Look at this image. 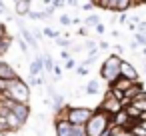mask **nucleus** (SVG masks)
Listing matches in <instances>:
<instances>
[{
  "label": "nucleus",
  "instance_id": "nucleus-1",
  "mask_svg": "<svg viewBox=\"0 0 146 136\" xmlns=\"http://www.w3.org/2000/svg\"><path fill=\"white\" fill-rule=\"evenodd\" d=\"M2 96L8 98V100H12V102H18V104H28V102H30V86H28L22 78L10 80L8 90H6Z\"/></svg>",
  "mask_w": 146,
  "mask_h": 136
},
{
  "label": "nucleus",
  "instance_id": "nucleus-2",
  "mask_svg": "<svg viewBox=\"0 0 146 136\" xmlns=\"http://www.w3.org/2000/svg\"><path fill=\"white\" fill-rule=\"evenodd\" d=\"M110 128V116H106L100 110H94L92 118L86 122V136H104Z\"/></svg>",
  "mask_w": 146,
  "mask_h": 136
},
{
  "label": "nucleus",
  "instance_id": "nucleus-3",
  "mask_svg": "<svg viewBox=\"0 0 146 136\" xmlns=\"http://www.w3.org/2000/svg\"><path fill=\"white\" fill-rule=\"evenodd\" d=\"M94 110L88 106H68V116L66 120L72 126H86V122L92 118Z\"/></svg>",
  "mask_w": 146,
  "mask_h": 136
},
{
  "label": "nucleus",
  "instance_id": "nucleus-4",
  "mask_svg": "<svg viewBox=\"0 0 146 136\" xmlns=\"http://www.w3.org/2000/svg\"><path fill=\"white\" fill-rule=\"evenodd\" d=\"M96 110H100V112H104L106 116H110V118H112V116H116L120 110H124V106H122V104H120V102L110 94V90H106V94H104V98H102V102L98 104V108H96Z\"/></svg>",
  "mask_w": 146,
  "mask_h": 136
},
{
  "label": "nucleus",
  "instance_id": "nucleus-5",
  "mask_svg": "<svg viewBox=\"0 0 146 136\" xmlns=\"http://www.w3.org/2000/svg\"><path fill=\"white\" fill-rule=\"evenodd\" d=\"M10 112H12V114H14L22 124H26V122H28V118H30V114H32L30 104H18V102H14V104H12Z\"/></svg>",
  "mask_w": 146,
  "mask_h": 136
},
{
  "label": "nucleus",
  "instance_id": "nucleus-6",
  "mask_svg": "<svg viewBox=\"0 0 146 136\" xmlns=\"http://www.w3.org/2000/svg\"><path fill=\"white\" fill-rule=\"evenodd\" d=\"M16 78H20L16 68L6 60H0V80H16Z\"/></svg>",
  "mask_w": 146,
  "mask_h": 136
},
{
  "label": "nucleus",
  "instance_id": "nucleus-7",
  "mask_svg": "<svg viewBox=\"0 0 146 136\" xmlns=\"http://www.w3.org/2000/svg\"><path fill=\"white\" fill-rule=\"evenodd\" d=\"M120 76L130 80V82H140V76H138L136 68L130 62H126V60H122V64H120Z\"/></svg>",
  "mask_w": 146,
  "mask_h": 136
},
{
  "label": "nucleus",
  "instance_id": "nucleus-8",
  "mask_svg": "<svg viewBox=\"0 0 146 136\" xmlns=\"http://www.w3.org/2000/svg\"><path fill=\"white\" fill-rule=\"evenodd\" d=\"M54 132L56 136H74V126L68 120H54Z\"/></svg>",
  "mask_w": 146,
  "mask_h": 136
},
{
  "label": "nucleus",
  "instance_id": "nucleus-9",
  "mask_svg": "<svg viewBox=\"0 0 146 136\" xmlns=\"http://www.w3.org/2000/svg\"><path fill=\"white\" fill-rule=\"evenodd\" d=\"M30 10H32V2H30V0H16V2H14V12L18 14V18L28 16Z\"/></svg>",
  "mask_w": 146,
  "mask_h": 136
},
{
  "label": "nucleus",
  "instance_id": "nucleus-10",
  "mask_svg": "<svg viewBox=\"0 0 146 136\" xmlns=\"http://www.w3.org/2000/svg\"><path fill=\"white\" fill-rule=\"evenodd\" d=\"M118 76H120V72H118V70H112V68L100 66V78H102V80H106L108 84H114Z\"/></svg>",
  "mask_w": 146,
  "mask_h": 136
},
{
  "label": "nucleus",
  "instance_id": "nucleus-11",
  "mask_svg": "<svg viewBox=\"0 0 146 136\" xmlns=\"http://www.w3.org/2000/svg\"><path fill=\"white\" fill-rule=\"evenodd\" d=\"M142 92H144V84H142V80H140V82H134V84L124 92V98H128V100L132 102V100H134L136 96H140Z\"/></svg>",
  "mask_w": 146,
  "mask_h": 136
},
{
  "label": "nucleus",
  "instance_id": "nucleus-12",
  "mask_svg": "<svg viewBox=\"0 0 146 136\" xmlns=\"http://www.w3.org/2000/svg\"><path fill=\"white\" fill-rule=\"evenodd\" d=\"M42 70H44V66H42V56H34V60L30 62V66H28V76H42Z\"/></svg>",
  "mask_w": 146,
  "mask_h": 136
},
{
  "label": "nucleus",
  "instance_id": "nucleus-13",
  "mask_svg": "<svg viewBox=\"0 0 146 136\" xmlns=\"http://www.w3.org/2000/svg\"><path fill=\"white\" fill-rule=\"evenodd\" d=\"M140 6V2H134V0H116V14H126V10Z\"/></svg>",
  "mask_w": 146,
  "mask_h": 136
},
{
  "label": "nucleus",
  "instance_id": "nucleus-14",
  "mask_svg": "<svg viewBox=\"0 0 146 136\" xmlns=\"http://www.w3.org/2000/svg\"><path fill=\"white\" fill-rule=\"evenodd\" d=\"M120 64H122V58H120V56H116V54H110V56L102 62V66L112 68V70H118V72H120Z\"/></svg>",
  "mask_w": 146,
  "mask_h": 136
},
{
  "label": "nucleus",
  "instance_id": "nucleus-15",
  "mask_svg": "<svg viewBox=\"0 0 146 136\" xmlns=\"http://www.w3.org/2000/svg\"><path fill=\"white\" fill-rule=\"evenodd\" d=\"M4 118H6V124H8L10 132H18V130H22V126H24V124H22V122H20V120H18L12 112H10V114H6Z\"/></svg>",
  "mask_w": 146,
  "mask_h": 136
},
{
  "label": "nucleus",
  "instance_id": "nucleus-16",
  "mask_svg": "<svg viewBox=\"0 0 146 136\" xmlns=\"http://www.w3.org/2000/svg\"><path fill=\"white\" fill-rule=\"evenodd\" d=\"M20 34H22V40H24V42H26L28 46H32L34 50H36V48L40 46V44L36 42V38H34V34H32V32H30L28 28H20Z\"/></svg>",
  "mask_w": 146,
  "mask_h": 136
},
{
  "label": "nucleus",
  "instance_id": "nucleus-17",
  "mask_svg": "<svg viewBox=\"0 0 146 136\" xmlns=\"http://www.w3.org/2000/svg\"><path fill=\"white\" fill-rule=\"evenodd\" d=\"M94 8L110 10V12L114 14V12H116V0H98V2H94Z\"/></svg>",
  "mask_w": 146,
  "mask_h": 136
},
{
  "label": "nucleus",
  "instance_id": "nucleus-18",
  "mask_svg": "<svg viewBox=\"0 0 146 136\" xmlns=\"http://www.w3.org/2000/svg\"><path fill=\"white\" fill-rule=\"evenodd\" d=\"M132 84H134V82H130V80H126V78L118 76V78H116V82H114V84H110V88H116V90H120V92H126Z\"/></svg>",
  "mask_w": 146,
  "mask_h": 136
},
{
  "label": "nucleus",
  "instance_id": "nucleus-19",
  "mask_svg": "<svg viewBox=\"0 0 146 136\" xmlns=\"http://www.w3.org/2000/svg\"><path fill=\"white\" fill-rule=\"evenodd\" d=\"M98 92H100V82H98L96 78H92V80L86 84V94H88V96H96Z\"/></svg>",
  "mask_w": 146,
  "mask_h": 136
},
{
  "label": "nucleus",
  "instance_id": "nucleus-20",
  "mask_svg": "<svg viewBox=\"0 0 146 136\" xmlns=\"http://www.w3.org/2000/svg\"><path fill=\"white\" fill-rule=\"evenodd\" d=\"M42 66H44L46 72H52L54 70V60H52L50 54H42Z\"/></svg>",
  "mask_w": 146,
  "mask_h": 136
},
{
  "label": "nucleus",
  "instance_id": "nucleus-21",
  "mask_svg": "<svg viewBox=\"0 0 146 136\" xmlns=\"http://www.w3.org/2000/svg\"><path fill=\"white\" fill-rule=\"evenodd\" d=\"M96 24H100V16H98V14H88L86 20H84V26H86V28H88V26L94 28Z\"/></svg>",
  "mask_w": 146,
  "mask_h": 136
},
{
  "label": "nucleus",
  "instance_id": "nucleus-22",
  "mask_svg": "<svg viewBox=\"0 0 146 136\" xmlns=\"http://www.w3.org/2000/svg\"><path fill=\"white\" fill-rule=\"evenodd\" d=\"M42 36L58 40V38H60V32H58V30H52V28H42Z\"/></svg>",
  "mask_w": 146,
  "mask_h": 136
},
{
  "label": "nucleus",
  "instance_id": "nucleus-23",
  "mask_svg": "<svg viewBox=\"0 0 146 136\" xmlns=\"http://www.w3.org/2000/svg\"><path fill=\"white\" fill-rule=\"evenodd\" d=\"M130 134H134V136H146V130L138 124V126H134V128L130 130Z\"/></svg>",
  "mask_w": 146,
  "mask_h": 136
},
{
  "label": "nucleus",
  "instance_id": "nucleus-24",
  "mask_svg": "<svg viewBox=\"0 0 146 136\" xmlns=\"http://www.w3.org/2000/svg\"><path fill=\"white\" fill-rule=\"evenodd\" d=\"M74 70H76V74H78V76H86V74H88V68H86V66H82V64H78Z\"/></svg>",
  "mask_w": 146,
  "mask_h": 136
},
{
  "label": "nucleus",
  "instance_id": "nucleus-25",
  "mask_svg": "<svg viewBox=\"0 0 146 136\" xmlns=\"http://www.w3.org/2000/svg\"><path fill=\"white\" fill-rule=\"evenodd\" d=\"M74 136H86V126H74Z\"/></svg>",
  "mask_w": 146,
  "mask_h": 136
},
{
  "label": "nucleus",
  "instance_id": "nucleus-26",
  "mask_svg": "<svg viewBox=\"0 0 146 136\" xmlns=\"http://www.w3.org/2000/svg\"><path fill=\"white\" fill-rule=\"evenodd\" d=\"M94 32H96L98 36H100V34H104V32H106V26H104V22L96 24V26H94Z\"/></svg>",
  "mask_w": 146,
  "mask_h": 136
},
{
  "label": "nucleus",
  "instance_id": "nucleus-27",
  "mask_svg": "<svg viewBox=\"0 0 146 136\" xmlns=\"http://www.w3.org/2000/svg\"><path fill=\"white\" fill-rule=\"evenodd\" d=\"M138 46H144L146 48V36H142V34H136V40H134Z\"/></svg>",
  "mask_w": 146,
  "mask_h": 136
},
{
  "label": "nucleus",
  "instance_id": "nucleus-28",
  "mask_svg": "<svg viewBox=\"0 0 146 136\" xmlns=\"http://www.w3.org/2000/svg\"><path fill=\"white\" fill-rule=\"evenodd\" d=\"M60 24H62V26H68V24H72V18L66 16V14H62V16H60Z\"/></svg>",
  "mask_w": 146,
  "mask_h": 136
},
{
  "label": "nucleus",
  "instance_id": "nucleus-29",
  "mask_svg": "<svg viewBox=\"0 0 146 136\" xmlns=\"http://www.w3.org/2000/svg\"><path fill=\"white\" fill-rule=\"evenodd\" d=\"M18 46H20V50H22V52H24V54H28V50H30V46H28V44H26V42H24V40H22V38H20V40H18Z\"/></svg>",
  "mask_w": 146,
  "mask_h": 136
},
{
  "label": "nucleus",
  "instance_id": "nucleus-30",
  "mask_svg": "<svg viewBox=\"0 0 146 136\" xmlns=\"http://www.w3.org/2000/svg\"><path fill=\"white\" fill-rule=\"evenodd\" d=\"M114 54L122 58V54H124V46H122V44H114Z\"/></svg>",
  "mask_w": 146,
  "mask_h": 136
},
{
  "label": "nucleus",
  "instance_id": "nucleus-31",
  "mask_svg": "<svg viewBox=\"0 0 146 136\" xmlns=\"http://www.w3.org/2000/svg\"><path fill=\"white\" fill-rule=\"evenodd\" d=\"M64 68H66V70H70V68H76V60H74V58L66 60V62H64Z\"/></svg>",
  "mask_w": 146,
  "mask_h": 136
},
{
  "label": "nucleus",
  "instance_id": "nucleus-32",
  "mask_svg": "<svg viewBox=\"0 0 146 136\" xmlns=\"http://www.w3.org/2000/svg\"><path fill=\"white\" fill-rule=\"evenodd\" d=\"M4 36H8V32H6V24H4V22H0V40H2Z\"/></svg>",
  "mask_w": 146,
  "mask_h": 136
},
{
  "label": "nucleus",
  "instance_id": "nucleus-33",
  "mask_svg": "<svg viewBox=\"0 0 146 136\" xmlns=\"http://www.w3.org/2000/svg\"><path fill=\"white\" fill-rule=\"evenodd\" d=\"M108 48H110V44H108L106 40H100V42H98V50H108Z\"/></svg>",
  "mask_w": 146,
  "mask_h": 136
},
{
  "label": "nucleus",
  "instance_id": "nucleus-34",
  "mask_svg": "<svg viewBox=\"0 0 146 136\" xmlns=\"http://www.w3.org/2000/svg\"><path fill=\"white\" fill-rule=\"evenodd\" d=\"M80 8H82V10H92V8H94V2H82Z\"/></svg>",
  "mask_w": 146,
  "mask_h": 136
},
{
  "label": "nucleus",
  "instance_id": "nucleus-35",
  "mask_svg": "<svg viewBox=\"0 0 146 136\" xmlns=\"http://www.w3.org/2000/svg\"><path fill=\"white\" fill-rule=\"evenodd\" d=\"M76 34H78V36H86V34H88V30H86V26H80V28L76 30Z\"/></svg>",
  "mask_w": 146,
  "mask_h": 136
},
{
  "label": "nucleus",
  "instance_id": "nucleus-36",
  "mask_svg": "<svg viewBox=\"0 0 146 136\" xmlns=\"http://www.w3.org/2000/svg\"><path fill=\"white\" fill-rule=\"evenodd\" d=\"M60 56H62V60H70V52H68V50H62Z\"/></svg>",
  "mask_w": 146,
  "mask_h": 136
},
{
  "label": "nucleus",
  "instance_id": "nucleus-37",
  "mask_svg": "<svg viewBox=\"0 0 146 136\" xmlns=\"http://www.w3.org/2000/svg\"><path fill=\"white\" fill-rule=\"evenodd\" d=\"M118 20H120V22H128V14H120Z\"/></svg>",
  "mask_w": 146,
  "mask_h": 136
},
{
  "label": "nucleus",
  "instance_id": "nucleus-38",
  "mask_svg": "<svg viewBox=\"0 0 146 136\" xmlns=\"http://www.w3.org/2000/svg\"><path fill=\"white\" fill-rule=\"evenodd\" d=\"M138 122H146V112H142V114L138 116Z\"/></svg>",
  "mask_w": 146,
  "mask_h": 136
},
{
  "label": "nucleus",
  "instance_id": "nucleus-39",
  "mask_svg": "<svg viewBox=\"0 0 146 136\" xmlns=\"http://www.w3.org/2000/svg\"><path fill=\"white\" fill-rule=\"evenodd\" d=\"M4 10H6V4H4V2H0V14H4Z\"/></svg>",
  "mask_w": 146,
  "mask_h": 136
},
{
  "label": "nucleus",
  "instance_id": "nucleus-40",
  "mask_svg": "<svg viewBox=\"0 0 146 136\" xmlns=\"http://www.w3.org/2000/svg\"><path fill=\"white\" fill-rule=\"evenodd\" d=\"M140 126H142V128H144V130H146V122H140Z\"/></svg>",
  "mask_w": 146,
  "mask_h": 136
},
{
  "label": "nucleus",
  "instance_id": "nucleus-41",
  "mask_svg": "<svg viewBox=\"0 0 146 136\" xmlns=\"http://www.w3.org/2000/svg\"><path fill=\"white\" fill-rule=\"evenodd\" d=\"M142 54H144V56H146V48H144V50H142Z\"/></svg>",
  "mask_w": 146,
  "mask_h": 136
},
{
  "label": "nucleus",
  "instance_id": "nucleus-42",
  "mask_svg": "<svg viewBox=\"0 0 146 136\" xmlns=\"http://www.w3.org/2000/svg\"><path fill=\"white\" fill-rule=\"evenodd\" d=\"M144 72H146V62H144Z\"/></svg>",
  "mask_w": 146,
  "mask_h": 136
},
{
  "label": "nucleus",
  "instance_id": "nucleus-43",
  "mask_svg": "<svg viewBox=\"0 0 146 136\" xmlns=\"http://www.w3.org/2000/svg\"><path fill=\"white\" fill-rule=\"evenodd\" d=\"M104 136H110V134H108V130H106V134H104Z\"/></svg>",
  "mask_w": 146,
  "mask_h": 136
},
{
  "label": "nucleus",
  "instance_id": "nucleus-44",
  "mask_svg": "<svg viewBox=\"0 0 146 136\" xmlns=\"http://www.w3.org/2000/svg\"><path fill=\"white\" fill-rule=\"evenodd\" d=\"M0 98H2V92H0Z\"/></svg>",
  "mask_w": 146,
  "mask_h": 136
},
{
  "label": "nucleus",
  "instance_id": "nucleus-45",
  "mask_svg": "<svg viewBox=\"0 0 146 136\" xmlns=\"http://www.w3.org/2000/svg\"><path fill=\"white\" fill-rule=\"evenodd\" d=\"M130 136H134V134H130Z\"/></svg>",
  "mask_w": 146,
  "mask_h": 136
},
{
  "label": "nucleus",
  "instance_id": "nucleus-46",
  "mask_svg": "<svg viewBox=\"0 0 146 136\" xmlns=\"http://www.w3.org/2000/svg\"><path fill=\"white\" fill-rule=\"evenodd\" d=\"M0 118H2V116H0Z\"/></svg>",
  "mask_w": 146,
  "mask_h": 136
}]
</instances>
